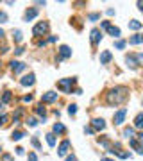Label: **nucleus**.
<instances>
[{"label":"nucleus","instance_id":"nucleus-1","mask_svg":"<svg viewBox=\"0 0 143 161\" xmlns=\"http://www.w3.org/2000/svg\"><path fill=\"white\" fill-rule=\"evenodd\" d=\"M127 99V88L123 86H116L107 93V102L109 104H122Z\"/></svg>","mask_w":143,"mask_h":161},{"label":"nucleus","instance_id":"nucleus-45","mask_svg":"<svg viewBox=\"0 0 143 161\" xmlns=\"http://www.w3.org/2000/svg\"><path fill=\"white\" fill-rule=\"evenodd\" d=\"M0 150H2V147H0Z\"/></svg>","mask_w":143,"mask_h":161},{"label":"nucleus","instance_id":"nucleus-21","mask_svg":"<svg viewBox=\"0 0 143 161\" xmlns=\"http://www.w3.org/2000/svg\"><path fill=\"white\" fill-rule=\"evenodd\" d=\"M34 111H36V115H40V117H43V118H45V115H47V109L43 107V104L36 106V109H34Z\"/></svg>","mask_w":143,"mask_h":161},{"label":"nucleus","instance_id":"nucleus-29","mask_svg":"<svg viewBox=\"0 0 143 161\" xmlns=\"http://www.w3.org/2000/svg\"><path fill=\"white\" fill-rule=\"evenodd\" d=\"M88 18H89V20H91V21H97V20H99V18H100V15H99V13H91V15H89Z\"/></svg>","mask_w":143,"mask_h":161},{"label":"nucleus","instance_id":"nucleus-10","mask_svg":"<svg viewBox=\"0 0 143 161\" xmlns=\"http://www.w3.org/2000/svg\"><path fill=\"white\" fill-rule=\"evenodd\" d=\"M34 82H36V79H34V74H29V75L21 77V80H20L21 86H32Z\"/></svg>","mask_w":143,"mask_h":161},{"label":"nucleus","instance_id":"nucleus-38","mask_svg":"<svg viewBox=\"0 0 143 161\" xmlns=\"http://www.w3.org/2000/svg\"><path fill=\"white\" fill-rule=\"evenodd\" d=\"M66 161H77V158H75L73 154H72V156H68V158H66Z\"/></svg>","mask_w":143,"mask_h":161},{"label":"nucleus","instance_id":"nucleus-17","mask_svg":"<svg viewBox=\"0 0 143 161\" xmlns=\"http://www.w3.org/2000/svg\"><path fill=\"white\" fill-rule=\"evenodd\" d=\"M129 29H132V31H140V29H141V21L131 20L129 21Z\"/></svg>","mask_w":143,"mask_h":161},{"label":"nucleus","instance_id":"nucleus-27","mask_svg":"<svg viewBox=\"0 0 143 161\" xmlns=\"http://www.w3.org/2000/svg\"><path fill=\"white\" fill-rule=\"evenodd\" d=\"M125 45H127V43H125L123 40H118L116 43H115V47H116L118 50H122V48H125Z\"/></svg>","mask_w":143,"mask_h":161},{"label":"nucleus","instance_id":"nucleus-23","mask_svg":"<svg viewBox=\"0 0 143 161\" xmlns=\"http://www.w3.org/2000/svg\"><path fill=\"white\" fill-rule=\"evenodd\" d=\"M132 134H134V129H132V127H125V129H123V136H125V138H129V140H131V138H132Z\"/></svg>","mask_w":143,"mask_h":161},{"label":"nucleus","instance_id":"nucleus-24","mask_svg":"<svg viewBox=\"0 0 143 161\" xmlns=\"http://www.w3.org/2000/svg\"><path fill=\"white\" fill-rule=\"evenodd\" d=\"M47 143H48L50 147H54V145H56V136H54L52 133H48V134H47Z\"/></svg>","mask_w":143,"mask_h":161},{"label":"nucleus","instance_id":"nucleus-6","mask_svg":"<svg viewBox=\"0 0 143 161\" xmlns=\"http://www.w3.org/2000/svg\"><path fill=\"white\" fill-rule=\"evenodd\" d=\"M125 115H127V109H125V107L118 109V111L115 113V117H113V120H115V125H122L123 120H125Z\"/></svg>","mask_w":143,"mask_h":161},{"label":"nucleus","instance_id":"nucleus-33","mask_svg":"<svg viewBox=\"0 0 143 161\" xmlns=\"http://www.w3.org/2000/svg\"><path fill=\"white\" fill-rule=\"evenodd\" d=\"M29 161H38V156L34 154V152H29V158H27Z\"/></svg>","mask_w":143,"mask_h":161},{"label":"nucleus","instance_id":"nucleus-31","mask_svg":"<svg viewBox=\"0 0 143 161\" xmlns=\"http://www.w3.org/2000/svg\"><path fill=\"white\" fill-rule=\"evenodd\" d=\"M5 21H7V15L4 11H0V23H5Z\"/></svg>","mask_w":143,"mask_h":161},{"label":"nucleus","instance_id":"nucleus-35","mask_svg":"<svg viewBox=\"0 0 143 161\" xmlns=\"http://www.w3.org/2000/svg\"><path fill=\"white\" fill-rule=\"evenodd\" d=\"M7 122V115H0V125H4Z\"/></svg>","mask_w":143,"mask_h":161},{"label":"nucleus","instance_id":"nucleus-30","mask_svg":"<svg viewBox=\"0 0 143 161\" xmlns=\"http://www.w3.org/2000/svg\"><path fill=\"white\" fill-rule=\"evenodd\" d=\"M27 123H29V127H36V125H38V120H36V118H29Z\"/></svg>","mask_w":143,"mask_h":161},{"label":"nucleus","instance_id":"nucleus-28","mask_svg":"<svg viewBox=\"0 0 143 161\" xmlns=\"http://www.w3.org/2000/svg\"><path fill=\"white\" fill-rule=\"evenodd\" d=\"M68 113H70V115H75V113H77V106H75V104H70V106H68Z\"/></svg>","mask_w":143,"mask_h":161},{"label":"nucleus","instance_id":"nucleus-3","mask_svg":"<svg viewBox=\"0 0 143 161\" xmlns=\"http://www.w3.org/2000/svg\"><path fill=\"white\" fill-rule=\"evenodd\" d=\"M73 82H75V79H61L59 82H57V86H59V90H61L63 93H70Z\"/></svg>","mask_w":143,"mask_h":161},{"label":"nucleus","instance_id":"nucleus-36","mask_svg":"<svg viewBox=\"0 0 143 161\" xmlns=\"http://www.w3.org/2000/svg\"><path fill=\"white\" fill-rule=\"evenodd\" d=\"M32 145H34L36 149H41V145H40V141H38V138H32Z\"/></svg>","mask_w":143,"mask_h":161},{"label":"nucleus","instance_id":"nucleus-32","mask_svg":"<svg viewBox=\"0 0 143 161\" xmlns=\"http://www.w3.org/2000/svg\"><path fill=\"white\" fill-rule=\"evenodd\" d=\"M23 52H25V48H23V47H18V48H15V54H16V56H21Z\"/></svg>","mask_w":143,"mask_h":161},{"label":"nucleus","instance_id":"nucleus-39","mask_svg":"<svg viewBox=\"0 0 143 161\" xmlns=\"http://www.w3.org/2000/svg\"><path fill=\"white\" fill-rule=\"evenodd\" d=\"M109 25H111V21H102V27H104V29H107Z\"/></svg>","mask_w":143,"mask_h":161},{"label":"nucleus","instance_id":"nucleus-44","mask_svg":"<svg viewBox=\"0 0 143 161\" xmlns=\"http://www.w3.org/2000/svg\"><path fill=\"white\" fill-rule=\"evenodd\" d=\"M2 106H4V104H2V102H0V109H2Z\"/></svg>","mask_w":143,"mask_h":161},{"label":"nucleus","instance_id":"nucleus-43","mask_svg":"<svg viewBox=\"0 0 143 161\" xmlns=\"http://www.w3.org/2000/svg\"><path fill=\"white\" fill-rule=\"evenodd\" d=\"M2 36H4V31H2V29H0V38H2Z\"/></svg>","mask_w":143,"mask_h":161},{"label":"nucleus","instance_id":"nucleus-12","mask_svg":"<svg viewBox=\"0 0 143 161\" xmlns=\"http://www.w3.org/2000/svg\"><path fill=\"white\" fill-rule=\"evenodd\" d=\"M70 56H72V50H70V47L63 45L61 48H59V59H68Z\"/></svg>","mask_w":143,"mask_h":161},{"label":"nucleus","instance_id":"nucleus-41","mask_svg":"<svg viewBox=\"0 0 143 161\" xmlns=\"http://www.w3.org/2000/svg\"><path fill=\"white\" fill-rule=\"evenodd\" d=\"M16 154H18V156H21V154H23V149H21V147H18V149H16Z\"/></svg>","mask_w":143,"mask_h":161},{"label":"nucleus","instance_id":"nucleus-5","mask_svg":"<svg viewBox=\"0 0 143 161\" xmlns=\"http://www.w3.org/2000/svg\"><path fill=\"white\" fill-rule=\"evenodd\" d=\"M57 97H59V93H57V91H47V93H43L41 102H43V104H50V102L57 100Z\"/></svg>","mask_w":143,"mask_h":161},{"label":"nucleus","instance_id":"nucleus-8","mask_svg":"<svg viewBox=\"0 0 143 161\" xmlns=\"http://www.w3.org/2000/svg\"><path fill=\"white\" fill-rule=\"evenodd\" d=\"M25 68H27V64H25V63H21V61H11V70H13L15 74L23 72Z\"/></svg>","mask_w":143,"mask_h":161},{"label":"nucleus","instance_id":"nucleus-18","mask_svg":"<svg viewBox=\"0 0 143 161\" xmlns=\"http://www.w3.org/2000/svg\"><path fill=\"white\" fill-rule=\"evenodd\" d=\"M141 125H143V113H138V115H136V118H134V127H136V129H140Z\"/></svg>","mask_w":143,"mask_h":161},{"label":"nucleus","instance_id":"nucleus-26","mask_svg":"<svg viewBox=\"0 0 143 161\" xmlns=\"http://www.w3.org/2000/svg\"><path fill=\"white\" fill-rule=\"evenodd\" d=\"M13 38H15V41H18V43H20V41H21V31H18V29H16V31H13Z\"/></svg>","mask_w":143,"mask_h":161},{"label":"nucleus","instance_id":"nucleus-2","mask_svg":"<svg viewBox=\"0 0 143 161\" xmlns=\"http://www.w3.org/2000/svg\"><path fill=\"white\" fill-rule=\"evenodd\" d=\"M141 58H143L141 54H136V56H134V54H129V56L125 58V61H127V64H129L131 68H138L140 63H141Z\"/></svg>","mask_w":143,"mask_h":161},{"label":"nucleus","instance_id":"nucleus-40","mask_svg":"<svg viewBox=\"0 0 143 161\" xmlns=\"http://www.w3.org/2000/svg\"><path fill=\"white\" fill-rule=\"evenodd\" d=\"M32 100V97H31V95H27V97H23V102H31Z\"/></svg>","mask_w":143,"mask_h":161},{"label":"nucleus","instance_id":"nucleus-42","mask_svg":"<svg viewBox=\"0 0 143 161\" xmlns=\"http://www.w3.org/2000/svg\"><path fill=\"white\" fill-rule=\"evenodd\" d=\"M100 161H113V159H109V158H104V159H100Z\"/></svg>","mask_w":143,"mask_h":161},{"label":"nucleus","instance_id":"nucleus-25","mask_svg":"<svg viewBox=\"0 0 143 161\" xmlns=\"http://www.w3.org/2000/svg\"><path fill=\"white\" fill-rule=\"evenodd\" d=\"M11 100V91H4V95H2V104H7V102Z\"/></svg>","mask_w":143,"mask_h":161},{"label":"nucleus","instance_id":"nucleus-22","mask_svg":"<svg viewBox=\"0 0 143 161\" xmlns=\"http://www.w3.org/2000/svg\"><path fill=\"white\" fill-rule=\"evenodd\" d=\"M141 40H143V38L140 36V34H134V36L129 40V43H131V45H140V43H141Z\"/></svg>","mask_w":143,"mask_h":161},{"label":"nucleus","instance_id":"nucleus-20","mask_svg":"<svg viewBox=\"0 0 143 161\" xmlns=\"http://www.w3.org/2000/svg\"><path fill=\"white\" fill-rule=\"evenodd\" d=\"M64 131H66V129H64V125H63V123H59V122H57V123H54V133H56V134H63Z\"/></svg>","mask_w":143,"mask_h":161},{"label":"nucleus","instance_id":"nucleus-4","mask_svg":"<svg viewBox=\"0 0 143 161\" xmlns=\"http://www.w3.org/2000/svg\"><path fill=\"white\" fill-rule=\"evenodd\" d=\"M47 31H48V23H47V21H40V23H36V25H34L32 34H34V36H43Z\"/></svg>","mask_w":143,"mask_h":161},{"label":"nucleus","instance_id":"nucleus-9","mask_svg":"<svg viewBox=\"0 0 143 161\" xmlns=\"http://www.w3.org/2000/svg\"><path fill=\"white\" fill-rule=\"evenodd\" d=\"M91 129H93V131H104V129H106V122H104L102 118L91 120Z\"/></svg>","mask_w":143,"mask_h":161},{"label":"nucleus","instance_id":"nucleus-11","mask_svg":"<svg viewBox=\"0 0 143 161\" xmlns=\"http://www.w3.org/2000/svg\"><path fill=\"white\" fill-rule=\"evenodd\" d=\"M102 40V32H100V29H93L91 31V43L93 45H99V41Z\"/></svg>","mask_w":143,"mask_h":161},{"label":"nucleus","instance_id":"nucleus-34","mask_svg":"<svg viewBox=\"0 0 143 161\" xmlns=\"http://www.w3.org/2000/svg\"><path fill=\"white\" fill-rule=\"evenodd\" d=\"M2 161H13V156L11 154H2Z\"/></svg>","mask_w":143,"mask_h":161},{"label":"nucleus","instance_id":"nucleus-7","mask_svg":"<svg viewBox=\"0 0 143 161\" xmlns=\"http://www.w3.org/2000/svg\"><path fill=\"white\" fill-rule=\"evenodd\" d=\"M36 16H38V7H29V9L25 11V15H23V20L25 21H32Z\"/></svg>","mask_w":143,"mask_h":161},{"label":"nucleus","instance_id":"nucleus-14","mask_svg":"<svg viewBox=\"0 0 143 161\" xmlns=\"http://www.w3.org/2000/svg\"><path fill=\"white\" fill-rule=\"evenodd\" d=\"M68 149H70V141L64 140V141L61 143V145H59V149H57V154H59V156H66Z\"/></svg>","mask_w":143,"mask_h":161},{"label":"nucleus","instance_id":"nucleus-13","mask_svg":"<svg viewBox=\"0 0 143 161\" xmlns=\"http://www.w3.org/2000/svg\"><path fill=\"white\" fill-rule=\"evenodd\" d=\"M111 59H113V54L109 50H102L100 52V64H107Z\"/></svg>","mask_w":143,"mask_h":161},{"label":"nucleus","instance_id":"nucleus-16","mask_svg":"<svg viewBox=\"0 0 143 161\" xmlns=\"http://www.w3.org/2000/svg\"><path fill=\"white\" fill-rule=\"evenodd\" d=\"M107 32H109V36H113V38H120V29H118V27L109 25V27H107Z\"/></svg>","mask_w":143,"mask_h":161},{"label":"nucleus","instance_id":"nucleus-15","mask_svg":"<svg viewBox=\"0 0 143 161\" xmlns=\"http://www.w3.org/2000/svg\"><path fill=\"white\" fill-rule=\"evenodd\" d=\"M129 143H131V147H132L138 154H143V147L140 145V141L136 140V138H131V140H129Z\"/></svg>","mask_w":143,"mask_h":161},{"label":"nucleus","instance_id":"nucleus-37","mask_svg":"<svg viewBox=\"0 0 143 161\" xmlns=\"http://www.w3.org/2000/svg\"><path fill=\"white\" fill-rule=\"evenodd\" d=\"M84 133H88V134H93V133H95V131H93V129H91V127H84Z\"/></svg>","mask_w":143,"mask_h":161},{"label":"nucleus","instance_id":"nucleus-19","mask_svg":"<svg viewBox=\"0 0 143 161\" xmlns=\"http://www.w3.org/2000/svg\"><path fill=\"white\" fill-rule=\"evenodd\" d=\"M25 136V133L23 131H13V134H11V138H13V141H18V140H21Z\"/></svg>","mask_w":143,"mask_h":161}]
</instances>
